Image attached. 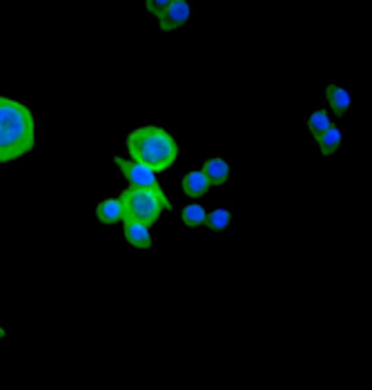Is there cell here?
I'll return each instance as SVG.
<instances>
[{
	"label": "cell",
	"instance_id": "obj_13",
	"mask_svg": "<svg viewBox=\"0 0 372 390\" xmlns=\"http://www.w3.org/2000/svg\"><path fill=\"white\" fill-rule=\"evenodd\" d=\"M230 223H232V214L225 208H217V210L208 212V216H206V225L212 232H223Z\"/></svg>",
	"mask_w": 372,
	"mask_h": 390
},
{
	"label": "cell",
	"instance_id": "obj_2",
	"mask_svg": "<svg viewBox=\"0 0 372 390\" xmlns=\"http://www.w3.org/2000/svg\"><path fill=\"white\" fill-rule=\"evenodd\" d=\"M130 160L150 167L152 172H165L178 158V143L174 136L156 125H143L127 134Z\"/></svg>",
	"mask_w": 372,
	"mask_h": 390
},
{
	"label": "cell",
	"instance_id": "obj_11",
	"mask_svg": "<svg viewBox=\"0 0 372 390\" xmlns=\"http://www.w3.org/2000/svg\"><path fill=\"white\" fill-rule=\"evenodd\" d=\"M341 141H343V134L341 130L336 128V125H330L328 130H325L319 139H317V145H319V150L323 156H332L336 150L341 147Z\"/></svg>",
	"mask_w": 372,
	"mask_h": 390
},
{
	"label": "cell",
	"instance_id": "obj_12",
	"mask_svg": "<svg viewBox=\"0 0 372 390\" xmlns=\"http://www.w3.org/2000/svg\"><path fill=\"white\" fill-rule=\"evenodd\" d=\"M206 216H208V210L203 208L201 203H189L181 212V221L187 227H201V225H206Z\"/></svg>",
	"mask_w": 372,
	"mask_h": 390
},
{
	"label": "cell",
	"instance_id": "obj_3",
	"mask_svg": "<svg viewBox=\"0 0 372 390\" xmlns=\"http://www.w3.org/2000/svg\"><path fill=\"white\" fill-rule=\"evenodd\" d=\"M121 208H123V221H137L152 227L156 221L161 219L165 210H172L170 203H163L156 194L148 190H137L127 188L118 194Z\"/></svg>",
	"mask_w": 372,
	"mask_h": 390
},
{
	"label": "cell",
	"instance_id": "obj_7",
	"mask_svg": "<svg viewBox=\"0 0 372 390\" xmlns=\"http://www.w3.org/2000/svg\"><path fill=\"white\" fill-rule=\"evenodd\" d=\"M201 172L206 174V179H208V183H210V188H212V186H223V183L230 179V165H228V160L219 158V156L208 158L206 163H203Z\"/></svg>",
	"mask_w": 372,
	"mask_h": 390
},
{
	"label": "cell",
	"instance_id": "obj_1",
	"mask_svg": "<svg viewBox=\"0 0 372 390\" xmlns=\"http://www.w3.org/2000/svg\"><path fill=\"white\" fill-rule=\"evenodd\" d=\"M36 145L33 114L20 100L0 96V163L29 154Z\"/></svg>",
	"mask_w": 372,
	"mask_h": 390
},
{
	"label": "cell",
	"instance_id": "obj_9",
	"mask_svg": "<svg viewBox=\"0 0 372 390\" xmlns=\"http://www.w3.org/2000/svg\"><path fill=\"white\" fill-rule=\"evenodd\" d=\"M325 98H328V105H330L332 114H334V117H339V119L346 117V112L350 110V103H352L350 94H348V91L343 87H339V85H328V87H325Z\"/></svg>",
	"mask_w": 372,
	"mask_h": 390
},
{
	"label": "cell",
	"instance_id": "obj_10",
	"mask_svg": "<svg viewBox=\"0 0 372 390\" xmlns=\"http://www.w3.org/2000/svg\"><path fill=\"white\" fill-rule=\"evenodd\" d=\"M96 219L105 225H114L123 221V208L118 199H105L96 205Z\"/></svg>",
	"mask_w": 372,
	"mask_h": 390
},
{
	"label": "cell",
	"instance_id": "obj_4",
	"mask_svg": "<svg viewBox=\"0 0 372 390\" xmlns=\"http://www.w3.org/2000/svg\"><path fill=\"white\" fill-rule=\"evenodd\" d=\"M114 165L121 170V174L125 177V181L130 183V188H137V190H148L152 194H156L163 203H170L172 201L167 199L165 190L161 188L159 177H156V172H152L150 167H145L141 163H134L130 158H123V156H114Z\"/></svg>",
	"mask_w": 372,
	"mask_h": 390
},
{
	"label": "cell",
	"instance_id": "obj_14",
	"mask_svg": "<svg viewBox=\"0 0 372 390\" xmlns=\"http://www.w3.org/2000/svg\"><path fill=\"white\" fill-rule=\"evenodd\" d=\"M332 125V121H330V114L325 112V110H317V112H312L310 114V119H308V130H310V134L314 136V139H319V136L328 130Z\"/></svg>",
	"mask_w": 372,
	"mask_h": 390
},
{
	"label": "cell",
	"instance_id": "obj_5",
	"mask_svg": "<svg viewBox=\"0 0 372 390\" xmlns=\"http://www.w3.org/2000/svg\"><path fill=\"white\" fill-rule=\"evenodd\" d=\"M189 14H192V9L185 0H170V7H167L163 18L159 20V27L163 31H174V29L185 25V22L189 20Z\"/></svg>",
	"mask_w": 372,
	"mask_h": 390
},
{
	"label": "cell",
	"instance_id": "obj_6",
	"mask_svg": "<svg viewBox=\"0 0 372 390\" xmlns=\"http://www.w3.org/2000/svg\"><path fill=\"white\" fill-rule=\"evenodd\" d=\"M123 223V234H125L127 243L137 250H150L152 248V232L148 225L137 223V221H121Z\"/></svg>",
	"mask_w": 372,
	"mask_h": 390
},
{
	"label": "cell",
	"instance_id": "obj_16",
	"mask_svg": "<svg viewBox=\"0 0 372 390\" xmlns=\"http://www.w3.org/2000/svg\"><path fill=\"white\" fill-rule=\"evenodd\" d=\"M5 337V328L3 326H0V339H3Z\"/></svg>",
	"mask_w": 372,
	"mask_h": 390
},
{
	"label": "cell",
	"instance_id": "obj_15",
	"mask_svg": "<svg viewBox=\"0 0 372 390\" xmlns=\"http://www.w3.org/2000/svg\"><path fill=\"white\" fill-rule=\"evenodd\" d=\"M145 7H148V11L152 16H156V20H161L163 14L167 11V7H170V0H148Z\"/></svg>",
	"mask_w": 372,
	"mask_h": 390
},
{
	"label": "cell",
	"instance_id": "obj_8",
	"mask_svg": "<svg viewBox=\"0 0 372 390\" xmlns=\"http://www.w3.org/2000/svg\"><path fill=\"white\" fill-rule=\"evenodd\" d=\"M181 188H183L185 197H189V199H201V197H206V194H208L210 183H208L206 174H203L201 170H192V172H187V174L183 177Z\"/></svg>",
	"mask_w": 372,
	"mask_h": 390
}]
</instances>
